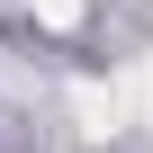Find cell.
<instances>
[{
  "label": "cell",
  "mask_w": 153,
  "mask_h": 153,
  "mask_svg": "<svg viewBox=\"0 0 153 153\" xmlns=\"http://www.w3.org/2000/svg\"><path fill=\"white\" fill-rule=\"evenodd\" d=\"M72 117H81V135H117V126H126L117 81H72Z\"/></svg>",
  "instance_id": "1"
},
{
  "label": "cell",
  "mask_w": 153,
  "mask_h": 153,
  "mask_svg": "<svg viewBox=\"0 0 153 153\" xmlns=\"http://www.w3.org/2000/svg\"><path fill=\"white\" fill-rule=\"evenodd\" d=\"M117 108H126V117H144V126H153V54H144V63H135V72H126V81H117Z\"/></svg>",
  "instance_id": "2"
},
{
  "label": "cell",
  "mask_w": 153,
  "mask_h": 153,
  "mask_svg": "<svg viewBox=\"0 0 153 153\" xmlns=\"http://www.w3.org/2000/svg\"><path fill=\"white\" fill-rule=\"evenodd\" d=\"M81 9H90V0H36V18H45V27H81Z\"/></svg>",
  "instance_id": "3"
}]
</instances>
